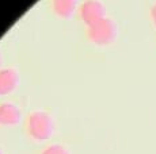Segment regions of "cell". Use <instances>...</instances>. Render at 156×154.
<instances>
[{
	"label": "cell",
	"mask_w": 156,
	"mask_h": 154,
	"mask_svg": "<svg viewBox=\"0 0 156 154\" xmlns=\"http://www.w3.org/2000/svg\"><path fill=\"white\" fill-rule=\"evenodd\" d=\"M23 130L30 141L42 143L53 137L56 131V122L48 111L34 109L25 116Z\"/></svg>",
	"instance_id": "1"
},
{
	"label": "cell",
	"mask_w": 156,
	"mask_h": 154,
	"mask_svg": "<svg viewBox=\"0 0 156 154\" xmlns=\"http://www.w3.org/2000/svg\"><path fill=\"white\" fill-rule=\"evenodd\" d=\"M118 34L115 20L109 16L102 18L94 25L87 26V38L97 46H107L113 43Z\"/></svg>",
	"instance_id": "2"
},
{
	"label": "cell",
	"mask_w": 156,
	"mask_h": 154,
	"mask_svg": "<svg viewBox=\"0 0 156 154\" xmlns=\"http://www.w3.org/2000/svg\"><path fill=\"white\" fill-rule=\"evenodd\" d=\"M77 16L84 25L91 26L106 16V8L101 0H84L77 8Z\"/></svg>",
	"instance_id": "3"
},
{
	"label": "cell",
	"mask_w": 156,
	"mask_h": 154,
	"mask_svg": "<svg viewBox=\"0 0 156 154\" xmlns=\"http://www.w3.org/2000/svg\"><path fill=\"white\" fill-rule=\"evenodd\" d=\"M23 119V111L12 102L0 103V127H15Z\"/></svg>",
	"instance_id": "4"
},
{
	"label": "cell",
	"mask_w": 156,
	"mask_h": 154,
	"mask_svg": "<svg viewBox=\"0 0 156 154\" xmlns=\"http://www.w3.org/2000/svg\"><path fill=\"white\" fill-rule=\"evenodd\" d=\"M20 77L14 68H0V96H8L19 87Z\"/></svg>",
	"instance_id": "5"
},
{
	"label": "cell",
	"mask_w": 156,
	"mask_h": 154,
	"mask_svg": "<svg viewBox=\"0 0 156 154\" xmlns=\"http://www.w3.org/2000/svg\"><path fill=\"white\" fill-rule=\"evenodd\" d=\"M79 0H50V8L56 16L61 19H68L77 11Z\"/></svg>",
	"instance_id": "6"
},
{
	"label": "cell",
	"mask_w": 156,
	"mask_h": 154,
	"mask_svg": "<svg viewBox=\"0 0 156 154\" xmlns=\"http://www.w3.org/2000/svg\"><path fill=\"white\" fill-rule=\"evenodd\" d=\"M38 154H72V153L68 146H65L62 143L53 142V143H48L41 147Z\"/></svg>",
	"instance_id": "7"
},
{
	"label": "cell",
	"mask_w": 156,
	"mask_h": 154,
	"mask_svg": "<svg viewBox=\"0 0 156 154\" xmlns=\"http://www.w3.org/2000/svg\"><path fill=\"white\" fill-rule=\"evenodd\" d=\"M151 18H152V22H154V25L156 26V3L152 5V8H151Z\"/></svg>",
	"instance_id": "8"
},
{
	"label": "cell",
	"mask_w": 156,
	"mask_h": 154,
	"mask_svg": "<svg viewBox=\"0 0 156 154\" xmlns=\"http://www.w3.org/2000/svg\"><path fill=\"white\" fill-rule=\"evenodd\" d=\"M0 154H4V150H3L2 146H0Z\"/></svg>",
	"instance_id": "9"
},
{
	"label": "cell",
	"mask_w": 156,
	"mask_h": 154,
	"mask_svg": "<svg viewBox=\"0 0 156 154\" xmlns=\"http://www.w3.org/2000/svg\"><path fill=\"white\" fill-rule=\"evenodd\" d=\"M0 65H2V54H0Z\"/></svg>",
	"instance_id": "10"
}]
</instances>
